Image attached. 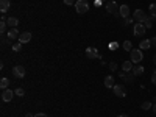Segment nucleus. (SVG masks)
Returning a JSON list of instances; mask_svg holds the SVG:
<instances>
[{"instance_id": "obj_39", "label": "nucleus", "mask_w": 156, "mask_h": 117, "mask_svg": "<svg viewBox=\"0 0 156 117\" xmlns=\"http://www.w3.org/2000/svg\"><path fill=\"white\" fill-rule=\"evenodd\" d=\"M101 2H105V0H101Z\"/></svg>"}, {"instance_id": "obj_27", "label": "nucleus", "mask_w": 156, "mask_h": 117, "mask_svg": "<svg viewBox=\"0 0 156 117\" xmlns=\"http://www.w3.org/2000/svg\"><path fill=\"white\" fill-rule=\"evenodd\" d=\"M117 48H119V44L117 42H111L109 44V50H117Z\"/></svg>"}, {"instance_id": "obj_23", "label": "nucleus", "mask_w": 156, "mask_h": 117, "mask_svg": "<svg viewBox=\"0 0 156 117\" xmlns=\"http://www.w3.org/2000/svg\"><path fill=\"white\" fill-rule=\"evenodd\" d=\"M140 108L147 111V109H151V108H153V105H151L150 101H144V103H142V105H140Z\"/></svg>"}, {"instance_id": "obj_38", "label": "nucleus", "mask_w": 156, "mask_h": 117, "mask_svg": "<svg viewBox=\"0 0 156 117\" xmlns=\"http://www.w3.org/2000/svg\"><path fill=\"white\" fill-rule=\"evenodd\" d=\"M153 62H154V66H156V55L153 56Z\"/></svg>"}, {"instance_id": "obj_14", "label": "nucleus", "mask_w": 156, "mask_h": 117, "mask_svg": "<svg viewBox=\"0 0 156 117\" xmlns=\"http://www.w3.org/2000/svg\"><path fill=\"white\" fill-rule=\"evenodd\" d=\"M9 6H11V2H9V0H0V11H2L3 14L9 9Z\"/></svg>"}, {"instance_id": "obj_10", "label": "nucleus", "mask_w": 156, "mask_h": 117, "mask_svg": "<svg viewBox=\"0 0 156 117\" xmlns=\"http://www.w3.org/2000/svg\"><path fill=\"white\" fill-rule=\"evenodd\" d=\"M119 16H120L122 19L129 17V6H128V5H122V6H120V9H119Z\"/></svg>"}, {"instance_id": "obj_36", "label": "nucleus", "mask_w": 156, "mask_h": 117, "mask_svg": "<svg viewBox=\"0 0 156 117\" xmlns=\"http://www.w3.org/2000/svg\"><path fill=\"white\" fill-rule=\"evenodd\" d=\"M25 117H34L33 114H30V112H27V114H25Z\"/></svg>"}, {"instance_id": "obj_18", "label": "nucleus", "mask_w": 156, "mask_h": 117, "mask_svg": "<svg viewBox=\"0 0 156 117\" xmlns=\"http://www.w3.org/2000/svg\"><path fill=\"white\" fill-rule=\"evenodd\" d=\"M139 47H140V50H148V48L151 47V42H150V39H144V41H140Z\"/></svg>"}, {"instance_id": "obj_35", "label": "nucleus", "mask_w": 156, "mask_h": 117, "mask_svg": "<svg viewBox=\"0 0 156 117\" xmlns=\"http://www.w3.org/2000/svg\"><path fill=\"white\" fill-rule=\"evenodd\" d=\"M101 5V0H95V6H100Z\"/></svg>"}, {"instance_id": "obj_24", "label": "nucleus", "mask_w": 156, "mask_h": 117, "mask_svg": "<svg viewBox=\"0 0 156 117\" xmlns=\"http://www.w3.org/2000/svg\"><path fill=\"white\" fill-rule=\"evenodd\" d=\"M148 9H150V14H151V17H156V3H151Z\"/></svg>"}, {"instance_id": "obj_37", "label": "nucleus", "mask_w": 156, "mask_h": 117, "mask_svg": "<svg viewBox=\"0 0 156 117\" xmlns=\"http://www.w3.org/2000/svg\"><path fill=\"white\" fill-rule=\"evenodd\" d=\"M117 117H128L126 114H120V115H117Z\"/></svg>"}, {"instance_id": "obj_33", "label": "nucleus", "mask_w": 156, "mask_h": 117, "mask_svg": "<svg viewBox=\"0 0 156 117\" xmlns=\"http://www.w3.org/2000/svg\"><path fill=\"white\" fill-rule=\"evenodd\" d=\"M150 42H151V47H156V36L150 39Z\"/></svg>"}, {"instance_id": "obj_19", "label": "nucleus", "mask_w": 156, "mask_h": 117, "mask_svg": "<svg viewBox=\"0 0 156 117\" xmlns=\"http://www.w3.org/2000/svg\"><path fill=\"white\" fill-rule=\"evenodd\" d=\"M6 23L9 25L11 28H17V25H19V20H17L16 17H9V19H6Z\"/></svg>"}, {"instance_id": "obj_13", "label": "nucleus", "mask_w": 156, "mask_h": 117, "mask_svg": "<svg viewBox=\"0 0 156 117\" xmlns=\"http://www.w3.org/2000/svg\"><path fill=\"white\" fill-rule=\"evenodd\" d=\"M8 39L9 41H14V39H19V36H20V33H19V30L17 28H11L9 31H8Z\"/></svg>"}, {"instance_id": "obj_25", "label": "nucleus", "mask_w": 156, "mask_h": 117, "mask_svg": "<svg viewBox=\"0 0 156 117\" xmlns=\"http://www.w3.org/2000/svg\"><path fill=\"white\" fill-rule=\"evenodd\" d=\"M14 92H16V95H19V97H23V95H25V90H23L22 87H17Z\"/></svg>"}, {"instance_id": "obj_28", "label": "nucleus", "mask_w": 156, "mask_h": 117, "mask_svg": "<svg viewBox=\"0 0 156 117\" xmlns=\"http://www.w3.org/2000/svg\"><path fill=\"white\" fill-rule=\"evenodd\" d=\"M131 22H133V19H131V17H126V19H123V25H129Z\"/></svg>"}, {"instance_id": "obj_6", "label": "nucleus", "mask_w": 156, "mask_h": 117, "mask_svg": "<svg viewBox=\"0 0 156 117\" xmlns=\"http://www.w3.org/2000/svg\"><path fill=\"white\" fill-rule=\"evenodd\" d=\"M134 19H136V22H139V23H144V22L147 20L145 11H144V9H136V11H134Z\"/></svg>"}, {"instance_id": "obj_15", "label": "nucleus", "mask_w": 156, "mask_h": 117, "mask_svg": "<svg viewBox=\"0 0 156 117\" xmlns=\"http://www.w3.org/2000/svg\"><path fill=\"white\" fill-rule=\"evenodd\" d=\"M119 75H120V78H123V80H125V83H131L134 80V73L133 72H129V75H126L125 72H120Z\"/></svg>"}, {"instance_id": "obj_11", "label": "nucleus", "mask_w": 156, "mask_h": 117, "mask_svg": "<svg viewBox=\"0 0 156 117\" xmlns=\"http://www.w3.org/2000/svg\"><path fill=\"white\" fill-rule=\"evenodd\" d=\"M30 41H31V33H28V31L20 33V36H19V42L27 44V42H30Z\"/></svg>"}, {"instance_id": "obj_32", "label": "nucleus", "mask_w": 156, "mask_h": 117, "mask_svg": "<svg viewBox=\"0 0 156 117\" xmlns=\"http://www.w3.org/2000/svg\"><path fill=\"white\" fill-rule=\"evenodd\" d=\"M109 69H111V70H115V69H117V64H115V62H111V64H109Z\"/></svg>"}, {"instance_id": "obj_21", "label": "nucleus", "mask_w": 156, "mask_h": 117, "mask_svg": "<svg viewBox=\"0 0 156 117\" xmlns=\"http://www.w3.org/2000/svg\"><path fill=\"white\" fill-rule=\"evenodd\" d=\"M122 47H123V50H126V51H131V50H133V44H131V41H125V42L122 44Z\"/></svg>"}, {"instance_id": "obj_30", "label": "nucleus", "mask_w": 156, "mask_h": 117, "mask_svg": "<svg viewBox=\"0 0 156 117\" xmlns=\"http://www.w3.org/2000/svg\"><path fill=\"white\" fill-rule=\"evenodd\" d=\"M151 83H153V84H156V72H153V73H151Z\"/></svg>"}, {"instance_id": "obj_8", "label": "nucleus", "mask_w": 156, "mask_h": 117, "mask_svg": "<svg viewBox=\"0 0 156 117\" xmlns=\"http://www.w3.org/2000/svg\"><path fill=\"white\" fill-rule=\"evenodd\" d=\"M12 76L14 78H23L25 76V67L23 66H14L12 67Z\"/></svg>"}, {"instance_id": "obj_1", "label": "nucleus", "mask_w": 156, "mask_h": 117, "mask_svg": "<svg viewBox=\"0 0 156 117\" xmlns=\"http://www.w3.org/2000/svg\"><path fill=\"white\" fill-rule=\"evenodd\" d=\"M129 58H131L133 64H139L142 59H144V55H142V50L140 48H133L129 51Z\"/></svg>"}, {"instance_id": "obj_12", "label": "nucleus", "mask_w": 156, "mask_h": 117, "mask_svg": "<svg viewBox=\"0 0 156 117\" xmlns=\"http://www.w3.org/2000/svg\"><path fill=\"white\" fill-rule=\"evenodd\" d=\"M133 67H134V64H133L131 59H128V61H123V62H122V70H123V72H131Z\"/></svg>"}, {"instance_id": "obj_26", "label": "nucleus", "mask_w": 156, "mask_h": 117, "mask_svg": "<svg viewBox=\"0 0 156 117\" xmlns=\"http://www.w3.org/2000/svg\"><path fill=\"white\" fill-rule=\"evenodd\" d=\"M12 50H14V51H20V50H22V42L14 44V45H12Z\"/></svg>"}, {"instance_id": "obj_3", "label": "nucleus", "mask_w": 156, "mask_h": 117, "mask_svg": "<svg viewBox=\"0 0 156 117\" xmlns=\"http://www.w3.org/2000/svg\"><path fill=\"white\" fill-rule=\"evenodd\" d=\"M119 9H120V6L117 5V2L106 3V11L109 12V14H112V16H119Z\"/></svg>"}, {"instance_id": "obj_17", "label": "nucleus", "mask_w": 156, "mask_h": 117, "mask_svg": "<svg viewBox=\"0 0 156 117\" xmlns=\"http://www.w3.org/2000/svg\"><path fill=\"white\" fill-rule=\"evenodd\" d=\"M105 87H108V89H112L114 87V76L112 75H108L105 78Z\"/></svg>"}, {"instance_id": "obj_29", "label": "nucleus", "mask_w": 156, "mask_h": 117, "mask_svg": "<svg viewBox=\"0 0 156 117\" xmlns=\"http://www.w3.org/2000/svg\"><path fill=\"white\" fill-rule=\"evenodd\" d=\"M75 2H76V0H64V3H66V5H75Z\"/></svg>"}, {"instance_id": "obj_31", "label": "nucleus", "mask_w": 156, "mask_h": 117, "mask_svg": "<svg viewBox=\"0 0 156 117\" xmlns=\"http://www.w3.org/2000/svg\"><path fill=\"white\" fill-rule=\"evenodd\" d=\"M34 117H48L45 112H37V114H34Z\"/></svg>"}, {"instance_id": "obj_22", "label": "nucleus", "mask_w": 156, "mask_h": 117, "mask_svg": "<svg viewBox=\"0 0 156 117\" xmlns=\"http://www.w3.org/2000/svg\"><path fill=\"white\" fill-rule=\"evenodd\" d=\"M153 19H154V17H151V16H150V17H147V20L144 22L145 28H151V27H153Z\"/></svg>"}, {"instance_id": "obj_4", "label": "nucleus", "mask_w": 156, "mask_h": 117, "mask_svg": "<svg viewBox=\"0 0 156 117\" xmlns=\"http://www.w3.org/2000/svg\"><path fill=\"white\" fill-rule=\"evenodd\" d=\"M84 53H86L87 59H97V58H100V53H98V50L95 47H87Z\"/></svg>"}, {"instance_id": "obj_34", "label": "nucleus", "mask_w": 156, "mask_h": 117, "mask_svg": "<svg viewBox=\"0 0 156 117\" xmlns=\"http://www.w3.org/2000/svg\"><path fill=\"white\" fill-rule=\"evenodd\" d=\"M151 109H153V112L156 114V98L153 100V108H151Z\"/></svg>"}, {"instance_id": "obj_16", "label": "nucleus", "mask_w": 156, "mask_h": 117, "mask_svg": "<svg viewBox=\"0 0 156 117\" xmlns=\"http://www.w3.org/2000/svg\"><path fill=\"white\" fill-rule=\"evenodd\" d=\"M144 70H145V69H144V67H142V66H140V64H136V66L133 67V70H131V72L134 73V76H140L142 73H144Z\"/></svg>"}, {"instance_id": "obj_5", "label": "nucleus", "mask_w": 156, "mask_h": 117, "mask_svg": "<svg viewBox=\"0 0 156 117\" xmlns=\"http://www.w3.org/2000/svg\"><path fill=\"white\" fill-rule=\"evenodd\" d=\"M112 92H114L115 97H125V95H126V89H125L123 84H114Z\"/></svg>"}, {"instance_id": "obj_2", "label": "nucleus", "mask_w": 156, "mask_h": 117, "mask_svg": "<svg viewBox=\"0 0 156 117\" xmlns=\"http://www.w3.org/2000/svg\"><path fill=\"white\" fill-rule=\"evenodd\" d=\"M73 6H75V9H76L78 14H84V12L89 11V5H87L86 0H76Z\"/></svg>"}, {"instance_id": "obj_9", "label": "nucleus", "mask_w": 156, "mask_h": 117, "mask_svg": "<svg viewBox=\"0 0 156 117\" xmlns=\"http://www.w3.org/2000/svg\"><path fill=\"white\" fill-rule=\"evenodd\" d=\"M14 90H11V89H5L3 92H2V100L6 103V101H11L12 100V97H14Z\"/></svg>"}, {"instance_id": "obj_20", "label": "nucleus", "mask_w": 156, "mask_h": 117, "mask_svg": "<svg viewBox=\"0 0 156 117\" xmlns=\"http://www.w3.org/2000/svg\"><path fill=\"white\" fill-rule=\"evenodd\" d=\"M0 87H2V90H5V89H8L9 87V80L8 78H2V80H0Z\"/></svg>"}, {"instance_id": "obj_7", "label": "nucleus", "mask_w": 156, "mask_h": 117, "mask_svg": "<svg viewBox=\"0 0 156 117\" xmlns=\"http://www.w3.org/2000/svg\"><path fill=\"white\" fill-rule=\"evenodd\" d=\"M145 25L144 23H134V27H133V33H134V36H142V34H145Z\"/></svg>"}]
</instances>
